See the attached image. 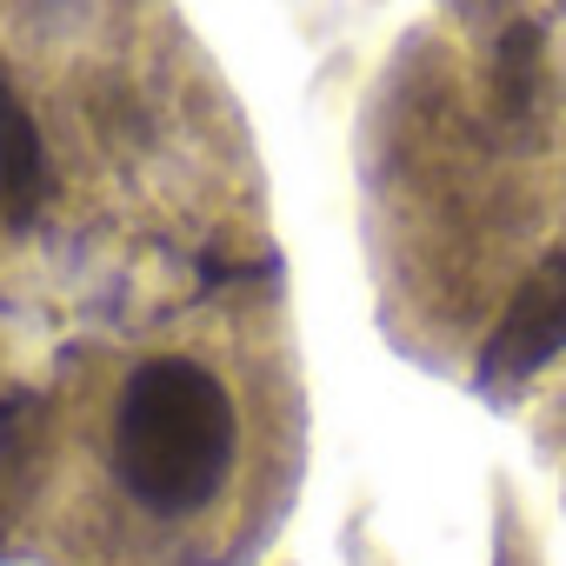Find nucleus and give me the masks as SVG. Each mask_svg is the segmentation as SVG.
Listing matches in <instances>:
<instances>
[{"label": "nucleus", "mask_w": 566, "mask_h": 566, "mask_svg": "<svg viewBox=\"0 0 566 566\" xmlns=\"http://www.w3.org/2000/svg\"><path fill=\"white\" fill-rule=\"evenodd\" d=\"M566 347V240L520 280V294L500 307L486 347H480V380L486 387H520Z\"/></svg>", "instance_id": "obj_2"}, {"label": "nucleus", "mask_w": 566, "mask_h": 566, "mask_svg": "<svg viewBox=\"0 0 566 566\" xmlns=\"http://www.w3.org/2000/svg\"><path fill=\"white\" fill-rule=\"evenodd\" d=\"M260 413L240 374V347L147 340L94 400V493L107 526L134 546H207L240 520V486L260 460Z\"/></svg>", "instance_id": "obj_1"}]
</instances>
